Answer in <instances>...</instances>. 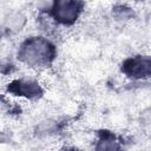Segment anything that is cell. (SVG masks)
<instances>
[{"label":"cell","instance_id":"5","mask_svg":"<svg viewBox=\"0 0 151 151\" xmlns=\"http://www.w3.org/2000/svg\"><path fill=\"white\" fill-rule=\"evenodd\" d=\"M120 138L107 130H100L97 133V143L94 145L96 150H119L122 149Z\"/></svg>","mask_w":151,"mask_h":151},{"label":"cell","instance_id":"4","mask_svg":"<svg viewBox=\"0 0 151 151\" xmlns=\"http://www.w3.org/2000/svg\"><path fill=\"white\" fill-rule=\"evenodd\" d=\"M6 91L12 96L27 100H39L45 93L42 85L31 77H20L11 80L6 86Z\"/></svg>","mask_w":151,"mask_h":151},{"label":"cell","instance_id":"11","mask_svg":"<svg viewBox=\"0 0 151 151\" xmlns=\"http://www.w3.org/2000/svg\"><path fill=\"white\" fill-rule=\"evenodd\" d=\"M134 1H146V0H134Z\"/></svg>","mask_w":151,"mask_h":151},{"label":"cell","instance_id":"6","mask_svg":"<svg viewBox=\"0 0 151 151\" xmlns=\"http://www.w3.org/2000/svg\"><path fill=\"white\" fill-rule=\"evenodd\" d=\"M26 22H27V18L22 12L12 11L5 17L2 26L9 33H18L25 27Z\"/></svg>","mask_w":151,"mask_h":151},{"label":"cell","instance_id":"3","mask_svg":"<svg viewBox=\"0 0 151 151\" xmlns=\"http://www.w3.org/2000/svg\"><path fill=\"white\" fill-rule=\"evenodd\" d=\"M120 72L130 80H146L151 76V58L149 54H133L120 63Z\"/></svg>","mask_w":151,"mask_h":151},{"label":"cell","instance_id":"8","mask_svg":"<svg viewBox=\"0 0 151 151\" xmlns=\"http://www.w3.org/2000/svg\"><path fill=\"white\" fill-rule=\"evenodd\" d=\"M37 131L38 134H44V136L54 134L57 133V131H59V122L55 119H47L45 122H41L38 125Z\"/></svg>","mask_w":151,"mask_h":151},{"label":"cell","instance_id":"9","mask_svg":"<svg viewBox=\"0 0 151 151\" xmlns=\"http://www.w3.org/2000/svg\"><path fill=\"white\" fill-rule=\"evenodd\" d=\"M55 0H33V6L38 14H50Z\"/></svg>","mask_w":151,"mask_h":151},{"label":"cell","instance_id":"1","mask_svg":"<svg viewBox=\"0 0 151 151\" xmlns=\"http://www.w3.org/2000/svg\"><path fill=\"white\" fill-rule=\"evenodd\" d=\"M57 55V45L46 35H31L24 39L17 51L18 60L35 70H46L51 67Z\"/></svg>","mask_w":151,"mask_h":151},{"label":"cell","instance_id":"2","mask_svg":"<svg viewBox=\"0 0 151 151\" xmlns=\"http://www.w3.org/2000/svg\"><path fill=\"white\" fill-rule=\"evenodd\" d=\"M85 11L84 0H55L48 14L57 26H73Z\"/></svg>","mask_w":151,"mask_h":151},{"label":"cell","instance_id":"10","mask_svg":"<svg viewBox=\"0 0 151 151\" xmlns=\"http://www.w3.org/2000/svg\"><path fill=\"white\" fill-rule=\"evenodd\" d=\"M8 136L5 133V132H2V131H0V143H6V142H8Z\"/></svg>","mask_w":151,"mask_h":151},{"label":"cell","instance_id":"7","mask_svg":"<svg viewBox=\"0 0 151 151\" xmlns=\"http://www.w3.org/2000/svg\"><path fill=\"white\" fill-rule=\"evenodd\" d=\"M112 17L118 21H129L134 18V12L127 5L119 4L112 7Z\"/></svg>","mask_w":151,"mask_h":151}]
</instances>
